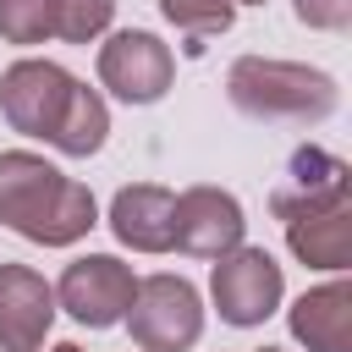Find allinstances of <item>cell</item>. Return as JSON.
Here are the masks:
<instances>
[{"label": "cell", "instance_id": "2e32d148", "mask_svg": "<svg viewBox=\"0 0 352 352\" xmlns=\"http://www.w3.org/2000/svg\"><path fill=\"white\" fill-rule=\"evenodd\" d=\"M116 22V0H55V38L66 44H94Z\"/></svg>", "mask_w": 352, "mask_h": 352}, {"label": "cell", "instance_id": "4fadbf2b", "mask_svg": "<svg viewBox=\"0 0 352 352\" xmlns=\"http://www.w3.org/2000/svg\"><path fill=\"white\" fill-rule=\"evenodd\" d=\"M292 341L308 352H352V286L336 275L286 308Z\"/></svg>", "mask_w": 352, "mask_h": 352}, {"label": "cell", "instance_id": "ffe728a7", "mask_svg": "<svg viewBox=\"0 0 352 352\" xmlns=\"http://www.w3.org/2000/svg\"><path fill=\"white\" fill-rule=\"evenodd\" d=\"M231 6H264V0H231Z\"/></svg>", "mask_w": 352, "mask_h": 352}, {"label": "cell", "instance_id": "e0dca14e", "mask_svg": "<svg viewBox=\"0 0 352 352\" xmlns=\"http://www.w3.org/2000/svg\"><path fill=\"white\" fill-rule=\"evenodd\" d=\"M0 38L22 50L55 38V0H0Z\"/></svg>", "mask_w": 352, "mask_h": 352}, {"label": "cell", "instance_id": "ac0fdd59", "mask_svg": "<svg viewBox=\"0 0 352 352\" xmlns=\"http://www.w3.org/2000/svg\"><path fill=\"white\" fill-rule=\"evenodd\" d=\"M292 11L314 33H346L352 28V0H292Z\"/></svg>", "mask_w": 352, "mask_h": 352}, {"label": "cell", "instance_id": "7c38bea8", "mask_svg": "<svg viewBox=\"0 0 352 352\" xmlns=\"http://www.w3.org/2000/svg\"><path fill=\"white\" fill-rule=\"evenodd\" d=\"M280 226H286V248L297 264L330 270V275H341L352 264V198L308 209V214H286Z\"/></svg>", "mask_w": 352, "mask_h": 352}, {"label": "cell", "instance_id": "277c9868", "mask_svg": "<svg viewBox=\"0 0 352 352\" xmlns=\"http://www.w3.org/2000/svg\"><path fill=\"white\" fill-rule=\"evenodd\" d=\"M280 297H286V275H280V264H275L270 248L236 242V248L220 253L214 270H209V302H214V314H220L226 324H236V330L264 324V319L280 308Z\"/></svg>", "mask_w": 352, "mask_h": 352}, {"label": "cell", "instance_id": "7a4b0ae2", "mask_svg": "<svg viewBox=\"0 0 352 352\" xmlns=\"http://www.w3.org/2000/svg\"><path fill=\"white\" fill-rule=\"evenodd\" d=\"M226 99L253 116V121H292V126H319L336 116L341 88L330 72L302 66V60H275V55H236L226 72Z\"/></svg>", "mask_w": 352, "mask_h": 352}, {"label": "cell", "instance_id": "8fae6325", "mask_svg": "<svg viewBox=\"0 0 352 352\" xmlns=\"http://www.w3.org/2000/svg\"><path fill=\"white\" fill-rule=\"evenodd\" d=\"M170 214L176 192L160 182H132L110 198V231L132 253H170Z\"/></svg>", "mask_w": 352, "mask_h": 352}, {"label": "cell", "instance_id": "44dd1931", "mask_svg": "<svg viewBox=\"0 0 352 352\" xmlns=\"http://www.w3.org/2000/svg\"><path fill=\"white\" fill-rule=\"evenodd\" d=\"M258 352H280V346H258Z\"/></svg>", "mask_w": 352, "mask_h": 352}, {"label": "cell", "instance_id": "6da1fadb", "mask_svg": "<svg viewBox=\"0 0 352 352\" xmlns=\"http://www.w3.org/2000/svg\"><path fill=\"white\" fill-rule=\"evenodd\" d=\"M0 226L38 248H72L99 226V204L82 182H72L44 154L6 148L0 154Z\"/></svg>", "mask_w": 352, "mask_h": 352}, {"label": "cell", "instance_id": "5bb4252c", "mask_svg": "<svg viewBox=\"0 0 352 352\" xmlns=\"http://www.w3.org/2000/svg\"><path fill=\"white\" fill-rule=\"evenodd\" d=\"M104 138H110V104H104V94L88 88V82H72V99H66L55 132H50V148L66 154V160H88V154L104 148Z\"/></svg>", "mask_w": 352, "mask_h": 352}, {"label": "cell", "instance_id": "52a82bcc", "mask_svg": "<svg viewBox=\"0 0 352 352\" xmlns=\"http://www.w3.org/2000/svg\"><path fill=\"white\" fill-rule=\"evenodd\" d=\"M72 82L77 77L66 66L38 60V55H22V60H11L0 72V116L11 121V132L50 143V132H55L66 99H72Z\"/></svg>", "mask_w": 352, "mask_h": 352}, {"label": "cell", "instance_id": "ba28073f", "mask_svg": "<svg viewBox=\"0 0 352 352\" xmlns=\"http://www.w3.org/2000/svg\"><path fill=\"white\" fill-rule=\"evenodd\" d=\"M242 231H248V214H242L236 192L209 187V182L176 192V214H170V248L176 253H187V258H220V253H231L242 242Z\"/></svg>", "mask_w": 352, "mask_h": 352}, {"label": "cell", "instance_id": "d6986e66", "mask_svg": "<svg viewBox=\"0 0 352 352\" xmlns=\"http://www.w3.org/2000/svg\"><path fill=\"white\" fill-rule=\"evenodd\" d=\"M50 352H82V346H77V341H55Z\"/></svg>", "mask_w": 352, "mask_h": 352}, {"label": "cell", "instance_id": "9c48e42d", "mask_svg": "<svg viewBox=\"0 0 352 352\" xmlns=\"http://www.w3.org/2000/svg\"><path fill=\"white\" fill-rule=\"evenodd\" d=\"M55 324V286L28 264H0V352H38Z\"/></svg>", "mask_w": 352, "mask_h": 352}, {"label": "cell", "instance_id": "9a60e30c", "mask_svg": "<svg viewBox=\"0 0 352 352\" xmlns=\"http://www.w3.org/2000/svg\"><path fill=\"white\" fill-rule=\"evenodd\" d=\"M160 16L187 38V44H182L187 55H204V44H209V38L231 33L236 6H231V0H160Z\"/></svg>", "mask_w": 352, "mask_h": 352}, {"label": "cell", "instance_id": "3957f363", "mask_svg": "<svg viewBox=\"0 0 352 352\" xmlns=\"http://www.w3.org/2000/svg\"><path fill=\"white\" fill-rule=\"evenodd\" d=\"M121 324L138 352H187L204 336V297L187 275H143Z\"/></svg>", "mask_w": 352, "mask_h": 352}, {"label": "cell", "instance_id": "30bf717a", "mask_svg": "<svg viewBox=\"0 0 352 352\" xmlns=\"http://www.w3.org/2000/svg\"><path fill=\"white\" fill-rule=\"evenodd\" d=\"M341 198H352V165L341 154L302 143L286 165V182L270 192V209H275V220H286V214H308V209H324Z\"/></svg>", "mask_w": 352, "mask_h": 352}, {"label": "cell", "instance_id": "5b68a950", "mask_svg": "<svg viewBox=\"0 0 352 352\" xmlns=\"http://www.w3.org/2000/svg\"><path fill=\"white\" fill-rule=\"evenodd\" d=\"M99 82L121 104H160L176 82V55L148 28H121L99 44Z\"/></svg>", "mask_w": 352, "mask_h": 352}, {"label": "cell", "instance_id": "8992f818", "mask_svg": "<svg viewBox=\"0 0 352 352\" xmlns=\"http://www.w3.org/2000/svg\"><path fill=\"white\" fill-rule=\"evenodd\" d=\"M132 292H138V275L132 264H121L116 253H82L60 270L55 280V308H66L77 324L88 330H110L126 319L132 308Z\"/></svg>", "mask_w": 352, "mask_h": 352}]
</instances>
